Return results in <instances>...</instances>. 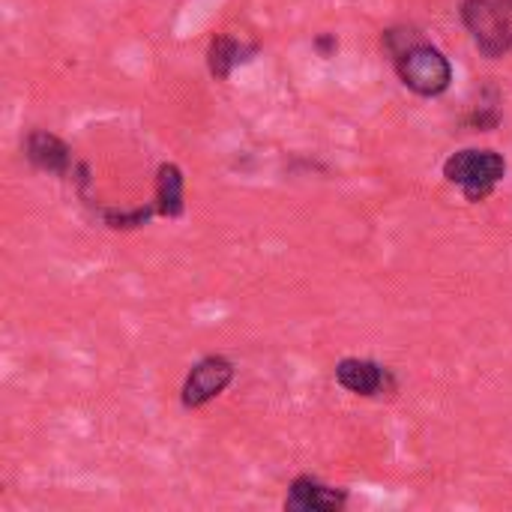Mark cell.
Segmentation results:
<instances>
[{
    "instance_id": "4",
    "label": "cell",
    "mask_w": 512,
    "mask_h": 512,
    "mask_svg": "<svg viewBox=\"0 0 512 512\" xmlns=\"http://www.w3.org/2000/svg\"><path fill=\"white\" fill-rule=\"evenodd\" d=\"M234 372H237L234 363L228 357H222V354H210V357L198 360L189 369V375L183 381V390H180L183 408L198 411V408L210 405L213 399H219L228 390V384L234 381Z\"/></svg>"
},
{
    "instance_id": "9",
    "label": "cell",
    "mask_w": 512,
    "mask_h": 512,
    "mask_svg": "<svg viewBox=\"0 0 512 512\" xmlns=\"http://www.w3.org/2000/svg\"><path fill=\"white\" fill-rule=\"evenodd\" d=\"M258 51H261L258 45H243V42H237L234 36L219 33V36H213V39H210V48H207V66H210V75H213V78H219V81H228V78H231V72H234L237 66H243L246 60H252Z\"/></svg>"
},
{
    "instance_id": "7",
    "label": "cell",
    "mask_w": 512,
    "mask_h": 512,
    "mask_svg": "<svg viewBox=\"0 0 512 512\" xmlns=\"http://www.w3.org/2000/svg\"><path fill=\"white\" fill-rule=\"evenodd\" d=\"M348 504V492L327 486L315 477H297L288 489L285 510L291 512H339Z\"/></svg>"
},
{
    "instance_id": "10",
    "label": "cell",
    "mask_w": 512,
    "mask_h": 512,
    "mask_svg": "<svg viewBox=\"0 0 512 512\" xmlns=\"http://www.w3.org/2000/svg\"><path fill=\"white\" fill-rule=\"evenodd\" d=\"M501 123V93L495 84H486L480 90V102H474L465 114V126L474 132H492Z\"/></svg>"
},
{
    "instance_id": "8",
    "label": "cell",
    "mask_w": 512,
    "mask_h": 512,
    "mask_svg": "<svg viewBox=\"0 0 512 512\" xmlns=\"http://www.w3.org/2000/svg\"><path fill=\"white\" fill-rule=\"evenodd\" d=\"M153 204L159 210V216L165 219H177L186 210V180L180 165L174 162H162L156 171V189H153Z\"/></svg>"
},
{
    "instance_id": "3",
    "label": "cell",
    "mask_w": 512,
    "mask_h": 512,
    "mask_svg": "<svg viewBox=\"0 0 512 512\" xmlns=\"http://www.w3.org/2000/svg\"><path fill=\"white\" fill-rule=\"evenodd\" d=\"M444 177L450 183H456L465 198L471 204H480L486 201L498 183L507 177V159L495 150H477V147H468V150H459L453 153L447 162H444Z\"/></svg>"
},
{
    "instance_id": "12",
    "label": "cell",
    "mask_w": 512,
    "mask_h": 512,
    "mask_svg": "<svg viewBox=\"0 0 512 512\" xmlns=\"http://www.w3.org/2000/svg\"><path fill=\"white\" fill-rule=\"evenodd\" d=\"M315 51H318L321 57H333V54L339 51V39H336L333 33H321V36L315 39Z\"/></svg>"
},
{
    "instance_id": "1",
    "label": "cell",
    "mask_w": 512,
    "mask_h": 512,
    "mask_svg": "<svg viewBox=\"0 0 512 512\" xmlns=\"http://www.w3.org/2000/svg\"><path fill=\"white\" fill-rule=\"evenodd\" d=\"M381 45L387 48L399 81L411 93L435 99L450 90L453 66H450L447 54L423 36V30L408 27V24L387 27L381 33Z\"/></svg>"
},
{
    "instance_id": "6",
    "label": "cell",
    "mask_w": 512,
    "mask_h": 512,
    "mask_svg": "<svg viewBox=\"0 0 512 512\" xmlns=\"http://www.w3.org/2000/svg\"><path fill=\"white\" fill-rule=\"evenodd\" d=\"M24 156L27 162L36 168V171H45V174H54V177H69L75 174V159H72V150L63 138H57L54 132H45V129H33L24 141Z\"/></svg>"
},
{
    "instance_id": "11",
    "label": "cell",
    "mask_w": 512,
    "mask_h": 512,
    "mask_svg": "<svg viewBox=\"0 0 512 512\" xmlns=\"http://www.w3.org/2000/svg\"><path fill=\"white\" fill-rule=\"evenodd\" d=\"M102 222L111 228V231H135V228H144L153 216H159L156 204H147V207H135V210H99Z\"/></svg>"
},
{
    "instance_id": "2",
    "label": "cell",
    "mask_w": 512,
    "mask_h": 512,
    "mask_svg": "<svg viewBox=\"0 0 512 512\" xmlns=\"http://www.w3.org/2000/svg\"><path fill=\"white\" fill-rule=\"evenodd\" d=\"M462 24L489 60L512 51V0H462Z\"/></svg>"
},
{
    "instance_id": "5",
    "label": "cell",
    "mask_w": 512,
    "mask_h": 512,
    "mask_svg": "<svg viewBox=\"0 0 512 512\" xmlns=\"http://www.w3.org/2000/svg\"><path fill=\"white\" fill-rule=\"evenodd\" d=\"M336 381L342 390L363 396V399H375V396H393L399 390L396 375L375 363V360H363V357H345L336 363Z\"/></svg>"
}]
</instances>
